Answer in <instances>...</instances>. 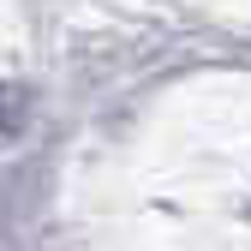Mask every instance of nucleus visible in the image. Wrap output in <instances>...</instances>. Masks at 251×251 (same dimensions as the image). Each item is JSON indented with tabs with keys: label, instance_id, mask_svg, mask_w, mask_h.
<instances>
[{
	"label": "nucleus",
	"instance_id": "f257e3e1",
	"mask_svg": "<svg viewBox=\"0 0 251 251\" xmlns=\"http://www.w3.org/2000/svg\"><path fill=\"white\" fill-rule=\"evenodd\" d=\"M18 114H24V90H0V132H12V126H18Z\"/></svg>",
	"mask_w": 251,
	"mask_h": 251
}]
</instances>
